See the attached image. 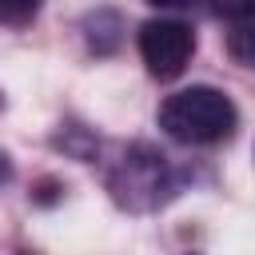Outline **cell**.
I'll return each instance as SVG.
<instances>
[{
	"instance_id": "cell-1",
	"label": "cell",
	"mask_w": 255,
	"mask_h": 255,
	"mask_svg": "<svg viewBox=\"0 0 255 255\" xmlns=\"http://www.w3.org/2000/svg\"><path fill=\"white\" fill-rule=\"evenodd\" d=\"M239 124V112L235 104L219 92V88H207V84H195V88H183L175 96L163 100L159 108V128L179 139V143H219L235 131Z\"/></svg>"
},
{
	"instance_id": "cell-2",
	"label": "cell",
	"mask_w": 255,
	"mask_h": 255,
	"mask_svg": "<svg viewBox=\"0 0 255 255\" xmlns=\"http://www.w3.org/2000/svg\"><path fill=\"white\" fill-rule=\"evenodd\" d=\"M108 191L120 207L128 211H151L167 199L171 191V171H167V159L147 147V143H135L124 151V159L112 167L108 175Z\"/></svg>"
},
{
	"instance_id": "cell-3",
	"label": "cell",
	"mask_w": 255,
	"mask_h": 255,
	"mask_svg": "<svg viewBox=\"0 0 255 255\" xmlns=\"http://www.w3.org/2000/svg\"><path fill=\"white\" fill-rule=\"evenodd\" d=\"M195 52V32L183 20H147L139 24V56L155 80H175Z\"/></svg>"
},
{
	"instance_id": "cell-4",
	"label": "cell",
	"mask_w": 255,
	"mask_h": 255,
	"mask_svg": "<svg viewBox=\"0 0 255 255\" xmlns=\"http://www.w3.org/2000/svg\"><path fill=\"white\" fill-rule=\"evenodd\" d=\"M227 52L243 64V68H255V20H239L227 36Z\"/></svg>"
},
{
	"instance_id": "cell-5",
	"label": "cell",
	"mask_w": 255,
	"mask_h": 255,
	"mask_svg": "<svg viewBox=\"0 0 255 255\" xmlns=\"http://www.w3.org/2000/svg\"><path fill=\"white\" fill-rule=\"evenodd\" d=\"M40 12V0H0V28H24Z\"/></svg>"
},
{
	"instance_id": "cell-6",
	"label": "cell",
	"mask_w": 255,
	"mask_h": 255,
	"mask_svg": "<svg viewBox=\"0 0 255 255\" xmlns=\"http://www.w3.org/2000/svg\"><path fill=\"white\" fill-rule=\"evenodd\" d=\"M215 4V12L219 16H227V20H255V0H211Z\"/></svg>"
},
{
	"instance_id": "cell-7",
	"label": "cell",
	"mask_w": 255,
	"mask_h": 255,
	"mask_svg": "<svg viewBox=\"0 0 255 255\" xmlns=\"http://www.w3.org/2000/svg\"><path fill=\"white\" fill-rule=\"evenodd\" d=\"M147 4H155V8H187L195 0H147Z\"/></svg>"
},
{
	"instance_id": "cell-8",
	"label": "cell",
	"mask_w": 255,
	"mask_h": 255,
	"mask_svg": "<svg viewBox=\"0 0 255 255\" xmlns=\"http://www.w3.org/2000/svg\"><path fill=\"white\" fill-rule=\"evenodd\" d=\"M12 179V163H8V155L0 151V183H8Z\"/></svg>"
}]
</instances>
